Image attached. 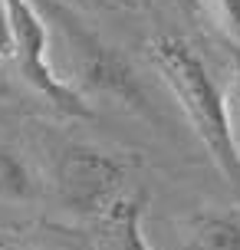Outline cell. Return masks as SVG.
I'll list each match as a JSON object with an SVG mask.
<instances>
[{"mask_svg":"<svg viewBox=\"0 0 240 250\" xmlns=\"http://www.w3.org/2000/svg\"><path fill=\"white\" fill-rule=\"evenodd\" d=\"M56 191L69 211L102 217L115 201L128 194L125 175L128 165L112 151H99L92 145H63L53 165Z\"/></svg>","mask_w":240,"mask_h":250,"instance_id":"cell-4","label":"cell"},{"mask_svg":"<svg viewBox=\"0 0 240 250\" xmlns=\"http://www.w3.org/2000/svg\"><path fill=\"white\" fill-rule=\"evenodd\" d=\"M37 198V181L26 162L13 148L0 145V201L10 204H23V201Z\"/></svg>","mask_w":240,"mask_h":250,"instance_id":"cell-7","label":"cell"},{"mask_svg":"<svg viewBox=\"0 0 240 250\" xmlns=\"http://www.w3.org/2000/svg\"><path fill=\"white\" fill-rule=\"evenodd\" d=\"M227 102H234L230 128H234V142H237V151H240V50H234V92H230Z\"/></svg>","mask_w":240,"mask_h":250,"instance_id":"cell-9","label":"cell"},{"mask_svg":"<svg viewBox=\"0 0 240 250\" xmlns=\"http://www.w3.org/2000/svg\"><path fill=\"white\" fill-rule=\"evenodd\" d=\"M148 56L158 76L164 79V86L178 99L181 112L188 115L191 128L201 138L214 168L234 191H240V151L234 142V128H230L227 96L211 79L198 50L181 37H155L148 43Z\"/></svg>","mask_w":240,"mask_h":250,"instance_id":"cell-1","label":"cell"},{"mask_svg":"<svg viewBox=\"0 0 240 250\" xmlns=\"http://www.w3.org/2000/svg\"><path fill=\"white\" fill-rule=\"evenodd\" d=\"M10 60V23H7V10L0 0V66Z\"/></svg>","mask_w":240,"mask_h":250,"instance_id":"cell-10","label":"cell"},{"mask_svg":"<svg viewBox=\"0 0 240 250\" xmlns=\"http://www.w3.org/2000/svg\"><path fill=\"white\" fill-rule=\"evenodd\" d=\"M141 217H145V194L139 191L122 194L102 217H96L102 250H155L141 230Z\"/></svg>","mask_w":240,"mask_h":250,"instance_id":"cell-5","label":"cell"},{"mask_svg":"<svg viewBox=\"0 0 240 250\" xmlns=\"http://www.w3.org/2000/svg\"><path fill=\"white\" fill-rule=\"evenodd\" d=\"M7 23H10V60L20 69V79L33 86L56 112L89 119L92 105L73 86H66L63 76L50 66V23L33 7V0H3Z\"/></svg>","mask_w":240,"mask_h":250,"instance_id":"cell-3","label":"cell"},{"mask_svg":"<svg viewBox=\"0 0 240 250\" xmlns=\"http://www.w3.org/2000/svg\"><path fill=\"white\" fill-rule=\"evenodd\" d=\"M194 250H240V217L230 214H201L191 224Z\"/></svg>","mask_w":240,"mask_h":250,"instance_id":"cell-6","label":"cell"},{"mask_svg":"<svg viewBox=\"0 0 240 250\" xmlns=\"http://www.w3.org/2000/svg\"><path fill=\"white\" fill-rule=\"evenodd\" d=\"M198 7L214 13L217 26L227 33L230 46L240 50V0H198Z\"/></svg>","mask_w":240,"mask_h":250,"instance_id":"cell-8","label":"cell"},{"mask_svg":"<svg viewBox=\"0 0 240 250\" xmlns=\"http://www.w3.org/2000/svg\"><path fill=\"white\" fill-rule=\"evenodd\" d=\"M43 20L53 23L56 37L63 43L66 53V73L63 83L73 86L79 96H102V99L122 105L125 112L141 115V119H155V109L148 102V92L141 86L135 66L128 62L122 50H115L112 43L86 26L82 17L56 3V0H43Z\"/></svg>","mask_w":240,"mask_h":250,"instance_id":"cell-2","label":"cell"},{"mask_svg":"<svg viewBox=\"0 0 240 250\" xmlns=\"http://www.w3.org/2000/svg\"><path fill=\"white\" fill-rule=\"evenodd\" d=\"M181 10H198V0H175Z\"/></svg>","mask_w":240,"mask_h":250,"instance_id":"cell-11","label":"cell"},{"mask_svg":"<svg viewBox=\"0 0 240 250\" xmlns=\"http://www.w3.org/2000/svg\"><path fill=\"white\" fill-rule=\"evenodd\" d=\"M115 3H128V0H115Z\"/></svg>","mask_w":240,"mask_h":250,"instance_id":"cell-12","label":"cell"}]
</instances>
